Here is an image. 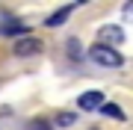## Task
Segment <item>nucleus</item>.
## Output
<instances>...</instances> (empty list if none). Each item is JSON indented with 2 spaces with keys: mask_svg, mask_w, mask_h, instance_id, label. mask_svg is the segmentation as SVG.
<instances>
[{
  "mask_svg": "<svg viewBox=\"0 0 133 130\" xmlns=\"http://www.w3.org/2000/svg\"><path fill=\"white\" fill-rule=\"evenodd\" d=\"M68 53H71V59H80V56H83L80 42H77V39H68Z\"/></svg>",
  "mask_w": 133,
  "mask_h": 130,
  "instance_id": "nucleus-9",
  "label": "nucleus"
},
{
  "mask_svg": "<svg viewBox=\"0 0 133 130\" xmlns=\"http://www.w3.org/2000/svg\"><path fill=\"white\" fill-rule=\"evenodd\" d=\"M86 56H89L92 62H98L101 68H118L124 62L121 53L115 50V47H107V44H92V47L86 50Z\"/></svg>",
  "mask_w": 133,
  "mask_h": 130,
  "instance_id": "nucleus-1",
  "label": "nucleus"
},
{
  "mask_svg": "<svg viewBox=\"0 0 133 130\" xmlns=\"http://www.w3.org/2000/svg\"><path fill=\"white\" fill-rule=\"evenodd\" d=\"M74 12V6H62V9H56L53 15H48V21H44V24L48 27H59L62 21H68V15Z\"/></svg>",
  "mask_w": 133,
  "mask_h": 130,
  "instance_id": "nucleus-5",
  "label": "nucleus"
},
{
  "mask_svg": "<svg viewBox=\"0 0 133 130\" xmlns=\"http://www.w3.org/2000/svg\"><path fill=\"white\" fill-rule=\"evenodd\" d=\"M77 104H80V110H89L92 112V110H98V106L104 104V95H101V92H83Z\"/></svg>",
  "mask_w": 133,
  "mask_h": 130,
  "instance_id": "nucleus-4",
  "label": "nucleus"
},
{
  "mask_svg": "<svg viewBox=\"0 0 133 130\" xmlns=\"http://www.w3.org/2000/svg\"><path fill=\"white\" fill-rule=\"evenodd\" d=\"M30 130H50V124H48V121H33Z\"/></svg>",
  "mask_w": 133,
  "mask_h": 130,
  "instance_id": "nucleus-10",
  "label": "nucleus"
},
{
  "mask_svg": "<svg viewBox=\"0 0 133 130\" xmlns=\"http://www.w3.org/2000/svg\"><path fill=\"white\" fill-rule=\"evenodd\" d=\"M101 112H104L107 118H118V121H124V110L118 104H101Z\"/></svg>",
  "mask_w": 133,
  "mask_h": 130,
  "instance_id": "nucleus-7",
  "label": "nucleus"
},
{
  "mask_svg": "<svg viewBox=\"0 0 133 130\" xmlns=\"http://www.w3.org/2000/svg\"><path fill=\"white\" fill-rule=\"evenodd\" d=\"M124 18H130V21H133V3H127V6H124Z\"/></svg>",
  "mask_w": 133,
  "mask_h": 130,
  "instance_id": "nucleus-11",
  "label": "nucleus"
},
{
  "mask_svg": "<svg viewBox=\"0 0 133 130\" xmlns=\"http://www.w3.org/2000/svg\"><path fill=\"white\" fill-rule=\"evenodd\" d=\"M74 121H77L74 112H59V115H56V124H59V127H71Z\"/></svg>",
  "mask_w": 133,
  "mask_h": 130,
  "instance_id": "nucleus-8",
  "label": "nucleus"
},
{
  "mask_svg": "<svg viewBox=\"0 0 133 130\" xmlns=\"http://www.w3.org/2000/svg\"><path fill=\"white\" fill-rule=\"evenodd\" d=\"M44 44L38 42V39H18L15 42V53L18 56H33V53H42Z\"/></svg>",
  "mask_w": 133,
  "mask_h": 130,
  "instance_id": "nucleus-3",
  "label": "nucleus"
},
{
  "mask_svg": "<svg viewBox=\"0 0 133 130\" xmlns=\"http://www.w3.org/2000/svg\"><path fill=\"white\" fill-rule=\"evenodd\" d=\"M121 42H124V33H121V27H115V24H107V27H101V30H98V44L115 47V44H121Z\"/></svg>",
  "mask_w": 133,
  "mask_h": 130,
  "instance_id": "nucleus-2",
  "label": "nucleus"
},
{
  "mask_svg": "<svg viewBox=\"0 0 133 130\" xmlns=\"http://www.w3.org/2000/svg\"><path fill=\"white\" fill-rule=\"evenodd\" d=\"M0 33H3V36H24V33H27V24L9 21V24H0Z\"/></svg>",
  "mask_w": 133,
  "mask_h": 130,
  "instance_id": "nucleus-6",
  "label": "nucleus"
}]
</instances>
